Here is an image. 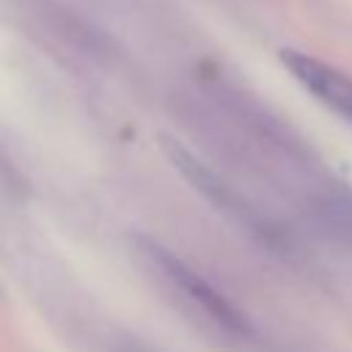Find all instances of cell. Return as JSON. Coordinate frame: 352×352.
Instances as JSON below:
<instances>
[{"label":"cell","instance_id":"3957f363","mask_svg":"<svg viewBox=\"0 0 352 352\" xmlns=\"http://www.w3.org/2000/svg\"><path fill=\"white\" fill-rule=\"evenodd\" d=\"M283 66L289 74L316 99L322 102L330 113L352 124V74L330 66L327 60H319L314 55L297 52V50H283L280 52Z\"/></svg>","mask_w":352,"mask_h":352},{"label":"cell","instance_id":"7a4b0ae2","mask_svg":"<svg viewBox=\"0 0 352 352\" xmlns=\"http://www.w3.org/2000/svg\"><path fill=\"white\" fill-rule=\"evenodd\" d=\"M162 151L170 160V165L231 223H236L242 231H248L253 239H258L261 245L272 248V250H283L289 245L286 234L253 204L248 201L234 184H228L220 173H214L204 160H198L182 140L176 138H162Z\"/></svg>","mask_w":352,"mask_h":352},{"label":"cell","instance_id":"6da1fadb","mask_svg":"<svg viewBox=\"0 0 352 352\" xmlns=\"http://www.w3.org/2000/svg\"><path fill=\"white\" fill-rule=\"evenodd\" d=\"M138 250L146 258V264L173 289V294L182 297L195 314H201L212 327H217L223 336L231 338H248L253 336L250 319L242 314L236 302H231L217 286H212L201 272H195L187 261H182L176 253H170L157 239H138Z\"/></svg>","mask_w":352,"mask_h":352},{"label":"cell","instance_id":"277c9868","mask_svg":"<svg viewBox=\"0 0 352 352\" xmlns=\"http://www.w3.org/2000/svg\"><path fill=\"white\" fill-rule=\"evenodd\" d=\"M124 352H140V349H135V346H129V349H124ZM146 352V349H143Z\"/></svg>","mask_w":352,"mask_h":352}]
</instances>
